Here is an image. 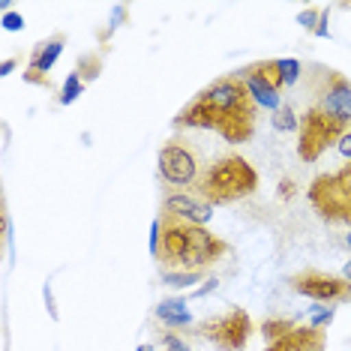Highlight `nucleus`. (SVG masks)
Masks as SVG:
<instances>
[{
	"label": "nucleus",
	"mask_w": 351,
	"mask_h": 351,
	"mask_svg": "<svg viewBox=\"0 0 351 351\" xmlns=\"http://www.w3.org/2000/svg\"><path fill=\"white\" fill-rule=\"evenodd\" d=\"M255 126H258V106L237 73L222 75L202 87L195 99L186 102L174 117V130L217 132L228 145L250 141L255 135Z\"/></svg>",
	"instance_id": "nucleus-1"
},
{
	"label": "nucleus",
	"mask_w": 351,
	"mask_h": 351,
	"mask_svg": "<svg viewBox=\"0 0 351 351\" xmlns=\"http://www.w3.org/2000/svg\"><path fill=\"white\" fill-rule=\"evenodd\" d=\"M159 252L156 261H165L169 267L207 274L222 255H228L231 246L217 237L213 231L195 222H183L169 213H159Z\"/></svg>",
	"instance_id": "nucleus-2"
},
{
	"label": "nucleus",
	"mask_w": 351,
	"mask_h": 351,
	"mask_svg": "<svg viewBox=\"0 0 351 351\" xmlns=\"http://www.w3.org/2000/svg\"><path fill=\"white\" fill-rule=\"evenodd\" d=\"M255 186H258V174L252 165L237 154H226L207 165L193 189L207 204H234L241 198H250Z\"/></svg>",
	"instance_id": "nucleus-3"
},
{
	"label": "nucleus",
	"mask_w": 351,
	"mask_h": 351,
	"mask_svg": "<svg viewBox=\"0 0 351 351\" xmlns=\"http://www.w3.org/2000/svg\"><path fill=\"white\" fill-rule=\"evenodd\" d=\"M303 106L318 108L351 126V82L339 69L313 63L303 78Z\"/></svg>",
	"instance_id": "nucleus-4"
},
{
	"label": "nucleus",
	"mask_w": 351,
	"mask_h": 351,
	"mask_svg": "<svg viewBox=\"0 0 351 351\" xmlns=\"http://www.w3.org/2000/svg\"><path fill=\"white\" fill-rule=\"evenodd\" d=\"M309 204L324 222L351 226V162L337 171H324L309 183Z\"/></svg>",
	"instance_id": "nucleus-5"
},
{
	"label": "nucleus",
	"mask_w": 351,
	"mask_h": 351,
	"mask_svg": "<svg viewBox=\"0 0 351 351\" xmlns=\"http://www.w3.org/2000/svg\"><path fill=\"white\" fill-rule=\"evenodd\" d=\"M351 130L337 117L324 114L318 108L303 106L300 111V130H298V156L303 162H318L333 145H339V138Z\"/></svg>",
	"instance_id": "nucleus-6"
},
{
	"label": "nucleus",
	"mask_w": 351,
	"mask_h": 351,
	"mask_svg": "<svg viewBox=\"0 0 351 351\" xmlns=\"http://www.w3.org/2000/svg\"><path fill=\"white\" fill-rule=\"evenodd\" d=\"M186 141L189 138L174 135V138L165 141L156 154L159 174H162V180H169L171 186H195L198 178H202V171L210 165V162L204 165L202 156H198V150L193 145H186Z\"/></svg>",
	"instance_id": "nucleus-7"
},
{
	"label": "nucleus",
	"mask_w": 351,
	"mask_h": 351,
	"mask_svg": "<svg viewBox=\"0 0 351 351\" xmlns=\"http://www.w3.org/2000/svg\"><path fill=\"white\" fill-rule=\"evenodd\" d=\"M198 333H202V339L213 342L219 351H243L252 337V318L246 309L231 306L228 313H222V315L204 318V322L198 324Z\"/></svg>",
	"instance_id": "nucleus-8"
},
{
	"label": "nucleus",
	"mask_w": 351,
	"mask_h": 351,
	"mask_svg": "<svg viewBox=\"0 0 351 351\" xmlns=\"http://www.w3.org/2000/svg\"><path fill=\"white\" fill-rule=\"evenodd\" d=\"M291 289L318 303H351V282L342 276L324 274V270H300L291 276Z\"/></svg>",
	"instance_id": "nucleus-9"
},
{
	"label": "nucleus",
	"mask_w": 351,
	"mask_h": 351,
	"mask_svg": "<svg viewBox=\"0 0 351 351\" xmlns=\"http://www.w3.org/2000/svg\"><path fill=\"white\" fill-rule=\"evenodd\" d=\"M63 45H66V34H54L49 39L34 45L30 51V60H27V73H25V82L27 84H39V87H49V73L54 69V63L63 54Z\"/></svg>",
	"instance_id": "nucleus-10"
},
{
	"label": "nucleus",
	"mask_w": 351,
	"mask_h": 351,
	"mask_svg": "<svg viewBox=\"0 0 351 351\" xmlns=\"http://www.w3.org/2000/svg\"><path fill=\"white\" fill-rule=\"evenodd\" d=\"M162 213L178 217L183 222H195V226H207L213 219V204H207L204 198L189 195V193H174L162 202Z\"/></svg>",
	"instance_id": "nucleus-11"
},
{
	"label": "nucleus",
	"mask_w": 351,
	"mask_h": 351,
	"mask_svg": "<svg viewBox=\"0 0 351 351\" xmlns=\"http://www.w3.org/2000/svg\"><path fill=\"white\" fill-rule=\"evenodd\" d=\"M324 346H327L324 330L309 324H294L285 337L267 342L265 351H324Z\"/></svg>",
	"instance_id": "nucleus-12"
},
{
	"label": "nucleus",
	"mask_w": 351,
	"mask_h": 351,
	"mask_svg": "<svg viewBox=\"0 0 351 351\" xmlns=\"http://www.w3.org/2000/svg\"><path fill=\"white\" fill-rule=\"evenodd\" d=\"M243 78V84H246V90H250V97L255 99V106L258 108H270V111H276L282 102H279V90L270 82H265L258 73H255L252 66H243V73H237Z\"/></svg>",
	"instance_id": "nucleus-13"
},
{
	"label": "nucleus",
	"mask_w": 351,
	"mask_h": 351,
	"mask_svg": "<svg viewBox=\"0 0 351 351\" xmlns=\"http://www.w3.org/2000/svg\"><path fill=\"white\" fill-rule=\"evenodd\" d=\"M154 315L165 327H171V330H183V327L193 324V313H189L186 298H165V300H159L156 309H154Z\"/></svg>",
	"instance_id": "nucleus-14"
},
{
	"label": "nucleus",
	"mask_w": 351,
	"mask_h": 351,
	"mask_svg": "<svg viewBox=\"0 0 351 351\" xmlns=\"http://www.w3.org/2000/svg\"><path fill=\"white\" fill-rule=\"evenodd\" d=\"M270 123H274L276 132H294V130H300V117L294 114V108L289 106V102H285V106H279V108L274 111Z\"/></svg>",
	"instance_id": "nucleus-15"
},
{
	"label": "nucleus",
	"mask_w": 351,
	"mask_h": 351,
	"mask_svg": "<svg viewBox=\"0 0 351 351\" xmlns=\"http://www.w3.org/2000/svg\"><path fill=\"white\" fill-rule=\"evenodd\" d=\"M204 274H193V270H162V282L171 289H189V285L202 282Z\"/></svg>",
	"instance_id": "nucleus-16"
},
{
	"label": "nucleus",
	"mask_w": 351,
	"mask_h": 351,
	"mask_svg": "<svg viewBox=\"0 0 351 351\" xmlns=\"http://www.w3.org/2000/svg\"><path fill=\"white\" fill-rule=\"evenodd\" d=\"M82 90H84V78L78 75V73H69V78H66V82H63V87H60L58 102H60V106H73V102L82 97Z\"/></svg>",
	"instance_id": "nucleus-17"
},
{
	"label": "nucleus",
	"mask_w": 351,
	"mask_h": 351,
	"mask_svg": "<svg viewBox=\"0 0 351 351\" xmlns=\"http://www.w3.org/2000/svg\"><path fill=\"white\" fill-rule=\"evenodd\" d=\"M252 69L258 73L265 82H270L276 90H282V66H279V58L276 60H261V63H252Z\"/></svg>",
	"instance_id": "nucleus-18"
},
{
	"label": "nucleus",
	"mask_w": 351,
	"mask_h": 351,
	"mask_svg": "<svg viewBox=\"0 0 351 351\" xmlns=\"http://www.w3.org/2000/svg\"><path fill=\"white\" fill-rule=\"evenodd\" d=\"M291 327H294L291 318H265V322H261V337H265L267 342H274L279 337H285Z\"/></svg>",
	"instance_id": "nucleus-19"
},
{
	"label": "nucleus",
	"mask_w": 351,
	"mask_h": 351,
	"mask_svg": "<svg viewBox=\"0 0 351 351\" xmlns=\"http://www.w3.org/2000/svg\"><path fill=\"white\" fill-rule=\"evenodd\" d=\"M75 73L84 78V84H87V82H97L99 73H102V58H99V54H97V58H93V54H84V58L78 60Z\"/></svg>",
	"instance_id": "nucleus-20"
},
{
	"label": "nucleus",
	"mask_w": 351,
	"mask_h": 351,
	"mask_svg": "<svg viewBox=\"0 0 351 351\" xmlns=\"http://www.w3.org/2000/svg\"><path fill=\"white\" fill-rule=\"evenodd\" d=\"M279 66H282V87H294L303 75V66L298 58H279Z\"/></svg>",
	"instance_id": "nucleus-21"
},
{
	"label": "nucleus",
	"mask_w": 351,
	"mask_h": 351,
	"mask_svg": "<svg viewBox=\"0 0 351 351\" xmlns=\"http://www.w3.org/2000/svg\"><path fill=\"white\" fill-rule=\"evenodd\" d=\"M337 318V309H330V306H318L313 315H309V327H318V330H324L327 324Z\"/></svg>",
	"instance_id": "nucleus-22"
},
{
	"label": "nucleus",
	"mask_w": 351,
	"mask_h": 351,
	"mask_svg": "<svg viewBox=\"0 0 351 351\" xmlns=\"http://www.w3.org/2000/svg\"><path fill=\"white\" fill-rule=\"evenodd\" d=\"M318 19H322V10H303V12H298V25L300 27H306L309 34H315V27H318Z\"/></svg>",
	"instance_id": "nucleus-23"
},
{
	"label": "nucleus",
	"mask_w": 351,
	"mask_h": 351,
	"mask_svg": "<svg viewBox=\"0 0 351 351\" xmlns=\"http://www.w3.org/2000/svg\"><path fill=\"white\" fill-rule=\"evenodd\" d=\"M0 25H3V30H10V34H15V30H25V15L21 12H3V21H0Z\"/></svg>",
	"instance_id": "nucleus-24"
},
{
	"label": "nucleus",
	"mask_w": 351,
	"mask_h": 351,
	"mask_svg": "<svg viewBox=\"0 0 351 351\" xmlns=\"http://www.w3.org/2000/svg\"><path fill=\"white\" fill-rule=\"evenodd\" d=\"M159 342L165 346V351H189V346L178 337V333H162V337H159Z\"/></svg>",
	"instance_id": "nucleus-25"
},
{
	"label": "nucleus",
	"mask_w": 351,
	"mask_h": 351,
	"mask_svg": "<svg viewBox=\"0 0 351 351\" xmlns=\"http://www.w3.org/2000/svg\"><path fill=\"white\" fill-rule=\"evenodd\" d=\"M43 298H45V309H49L51 322H58V318H60V313H58V300H54V294H51V285H49V282L43 285Z\"/></svg>",
	"instance_id": "nucleus-26"
},
{
	"label": "nucleus",
	"mask_w": 351,
	"mask_h": 351,
	"mask_svg": "<svg viewBox=\"0 0 351 351\" xmlns=\"http://www.w3.org/2000/svg\"><path fill=\"white\" fill-rule=\"evenodd\" d=\"M327 15H330V10H322V19H318V27H315L313 36H322V39L330 36V27H327Z\"/></svg>",
	"instance_id": "nucleus-27"
},
{
	"label": "nucleus",
	"mask_w": 351,
	"mask_h": 351,
	"mask_svg": "<svg viewBox=\"0 0 351 351\" xmlns=\"http://www.w3.org/2000/svg\"><path fill=\"white\" fill-rule=\"evenodd\" d=\"M337 150H339V156H346L348 162H351V130H348V132H346V135H342V138H339Z\"/></svg>",
	"instance_id": "nucleus-28"
},
{
	"label": "nucleus",
	"mask_w": 351,
	"mask_h": 351,
	"mask_svg": "<svg viewBox=\"0 0 351 351\" xmlns=\"http://www.w3.org/2000/svg\"><path fill=\"white\" fill-rule=\"evenodd\" d=\"M159 252V219H154V226H150V255L156 258Z\"/></svg>",
	"instance_id": "nucleus-29"
},
{
	"label": "nucleus",
	"mask_w": 351,
	"mask_h": 351,
	"mask_svg": "<svg viewBox=\"0 0 351 351\" xmlns=\"http://www.w3.org/2000/svg\"><path fill=\"white\" fill-rule=\"evenodd\" d=\"M217 285H219V282H217V276H210V279H207V282L202 285V289H195V291H193V298H204V294H210L213 289H217Z\"/></svg>",
	"instance_id": "nucleus-30"
},
{
	"label": "nucleus",
	"mask_w": 351,
	"mask_h": 351,
	"mask_svg": "<svg viewBox=\"0 0 351 351\" xmlns=\"http://www.w3.org/2000/svg\"><path fill=\"white\" fill-rule=\"evenodd\" d=\"M12 69H15V58H10V60H3V69H0V75H3V78H6V75H10V73H12Z\"/></svg>",
	"instance_id": "nucleus-31"
},
{
	"label": "nucleus",
	"mask_w": 351,
	"mask_h": 351,
	"mask_svg": "<svg viewBox=\"0 0 351 351\" xmlns=\"http://www.w3.org/2000/svg\"><path fill=\"white\" fill-rule=\"evenodd\" d=\"M342 279H348V282H351V261H348L346 267H342Z\"/></svg>",
	"instance_id": "nucleus-32"
},
{
	"label": "nucleus",
	"mask_w": 351,
	"mask_h": 351,
	"mask_svg": "<svg viewBox=\"0 0 351 351\" xmlns=\"http://www.w3.org/2000/svg\"><path fill=\"white\" fill-rule=\"evenodd\" d=\"M135 351H154V346H150V342H145V346H138Z\"/></svg>",
	"instance_id": "nucleus-33"
},
{
	"label": "nucleus",
	"mask_w": 351,
	"mask_h": 351,
	"mask_svg": "<svg viewBox=\"0 0 351 351\" xmlns=\"http://www.w3.org/2000/svg\"><path fill=\"white\" fill-rule=\"evenodd\" d=\"M346 246H348V252H351V231H348V237H346Z\"/></svg>",
	"instance_id": "nucleus-34"
}]
</instances>
